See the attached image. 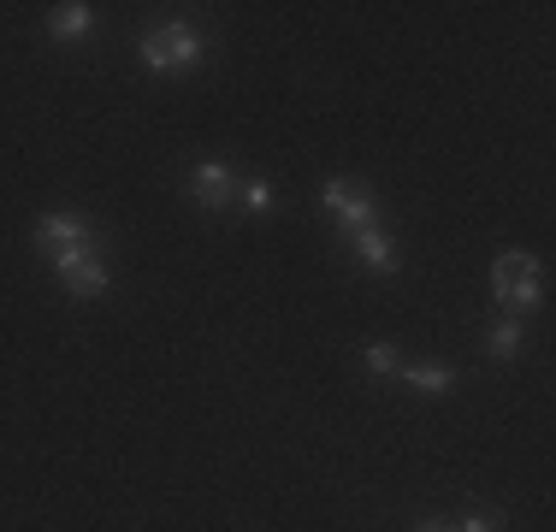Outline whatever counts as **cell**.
<instances>
[{
    "instance_id": "obj_1",
    "label": "cell",
    "mask_w": 556,
    "mask_h": 532,
    "mask_svg": "<svg viewBox=\"0 0 556 532\" xmlns=\"http://www.w3.org/2000/svg\"><path fill=\"white\" fill-rule=\"evenodd\" d=\"M36 243H42V255L54 266L77 261V255H96V231H89L77 213H48V219L36 225Z\"/></svg>"
},
{
    "instance_id": "obj_2",
    "label": "cell",
    "mask_w": 556,
    "mask_h": 532,
    "mask_svg": "<svg viewBox=\"0 0 556 532\" xmlns=\"http://www.w3.org/2000/svg\"><path fill=\"white\" fill-rule=\"evenodd\" d=\"M202 60V36L184 30V24H166V30L142 36V65L149 72H184V65Z\"/></svg>"
},
{
    "instance_id": "obj_3",
    "label": "cell",
    "mask_w": 556,
    "mask_h": 532,
    "mask_svg": "<svg viewBox=\"0 0 556 532\" xmlns=\"http://www.w3.org/2000/svg\"><path fill=\"white\" fill-rule=\"evenodd\" d=\"M492 290H497L503 308H533V302H539V266L509 249V255L492 266Z\"/></svg>"
},
{
    "instance_id": "obj_4",
    "label": "cell",
    "mask_w": 556,
    "mask_h": 532,
    "mask_svg": "<svg viewBox=\"0 0 556 532\" xmlns=\"http://www.w3.org/2000/svg\"><path fill=\"white\" fill-rule=\"evenodd\" d=\"M326 213H332L338 225H350V231H367L379 207H374V195H367V183L338 178V183H326Z\"/></svg>"
},
{
    "instance_id": "obj_5",
    "label": "cell",
    "mask_w": 556,
    "mask_h": 532,
    "mask_svg": "<svg viewBox=\"0 0 556 532\" xmlns=\"http://www.w3.org/2000/svg\"><path fill=\"white\" fill-rule=\"evenodd\" d=\"M190 202H202V207H231V202H237V178H231V166H219V160L195 166V172H190Z\"/></svg>"
},
{
    "instance_id": "obj_6",
    "label": "cell",
    "mask_w": 556,
    "mask_h": 532,
    "mask_svg": "<svg viewBox=\"0 0 556 532\" xmlns=\"http://www.w3.org/2000/svg\"><path fill=\"white\" fill-rule=\"evenodd\" d=\"M60 284L72 290L77 302H89V296H101V290H108V266H101L96 255H77V261L60 266Z\"/></svg>"
},
{
    "instance_id": "obj_7",
    "label": "cell",
    "mask_w": 556,
    "mask_h": 532,
    "mask_svg": "<svg viewBox=\"0 0 556 532\" xmlns=\"http://www.w3.org/2000/svg\"><path fill=\"white\" fill-rule=\"evenodd\" d=\"M350 237H355V255L374 266V273H391V266H396V249H391L386 231H374V225H367V231H350Z\"/></svg>"
},
{
    "instance_id": "obj_8",
    "label": "cell",
    "mask_w": 556,
    "mask_h": 532,
    "mask_svg": "<svg viewBox=\"0 0 556 532\" xmlns=\"http://www.w3.org/2000/svg\"><path fill=\"white\" fill-rule=\"evenodd\" d=\"M89 18H96V12H89L84 0H72V7H60V12H54V24H48V36H60V42H77V36L89 30Z\"/></svg>"
},
{
    "instance_id": "obj_9",
    "label": "cell",
    "mask_w": 556,
    "mask_h": 532,
    "mask_svg": "<svg viewBox=\"0 0 556 532\" xmlns=\"http://www.w3.org/2000/svg\"><path fill=\"white\" fill-rule=\"evenodd\" d=\"M396 372H403L415 391H427V396H444L450 384H456V372H450V367H396Z\"/></svg>"
},
{
    "instance_id": "obj_10",
    "label": "cell",
    "mask_w": 556,
    "mask_h": 532,
    "mask_svg": "<svg viewBox=\"0 0 556 532\" xmlns=\"http://www.w3.org/2000/svg\"><path fill=\"white\" fill-rule=\"evenodd\" d=\"M485 350H492L497 362H515V355H521V326H515V319H497V326H492V343H485Z\"/></svg>"
},
{
    "instance_id": "obj_11",
    "label": "cell",
    "mask_w": 556,
    "mask_h": 532,
    "mask_svg": "<svg viewBox=\"0 0 556 532\" xmlns=\"http://www.w3.org/2000/svg\"><path fill=\"white\" fill-rule=\"evenodd\" d=\"M243 207H249V213H267V207H273V183H267V178L243 183Z\"/></svg>"
},
{
    "instance_id": "obj_12",
    "label": "cell",
    "mask_w": 556,
    "mask_h": 532,
    "mask_svg": "<svg viewBox=\"0 0 556 532\" xmlns=\"http://www.w3.org/2000/svg\"><path fill=\"white\" fill-rule=\"evenodd\" d=\"M367 367H374V372H396L403 362H396V350H391V343H367Z\"/></svg>"
},
{
    "instance_id": "obj_13",
    "label": "cell",
    "mask_w": 556,
    "mask_h": 532,
    "mask_svg": "<svg viewBox=\"0 0 556 532\" xmlns=\"http://www.w3.org/2000/svg\"><path fill=\"white\" fill-rule=\"evenodd\" d=\"M456 532H497V515H468Z\"/></svg>"
},
{
    "instance_id": "obj_14",
    "label": "cell",
    "mask_w": 556,
    "mask_h": 532,
    "mask_svg": "<svg viewBox=\"0 0 556 532\" xmlns=\"http://www.w3.org/2000/svg\"><path fill=\"white\" fill-rule=\"evenodd\" d=\"M415 532H450V527H439V521H427V527H415Z\"/></svg>"
}]
</instances>
